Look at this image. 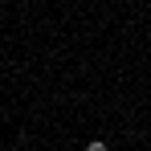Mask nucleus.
<instances>
[{
	"label": "nucleus",
	"instance_id": "nucleus-1",
	"mask_svg": "<svg viewBox=\"0 0 151 151\" xmlns=\"http://www.w3.org/2000/svg\"><path fill=\"white\" fill-rule=\"evenodd\" d=\"M86 151H110V147H106L102 139H90V143H86Z\"/></svg>",
	"mask_w": 151,
	"mask_h": 151
}]
</instances>
